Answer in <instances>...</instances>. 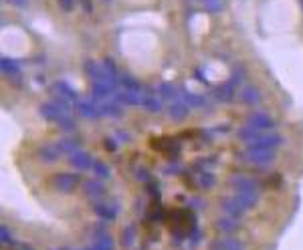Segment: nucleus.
Returning a JSON list of instances; mask_svg holds the SVG:
<instances>
[{
	"instance_id": "7",
	"label": "nucleus",
	"mask_w": 303,
	"mask_h": 250,
	"mask_svg": "<svg viewBox=\"0 0 303 250\" xmlns=\"http://www.w3.org/2000/svg\"><path fill=\"white\" fill-rule=\"evenodd\" d=\"M81 188H83V192H85V196H87L89 200H93V202L103 200L105 188H103V184H101L99 180H83Z\"/></svg>"
},
{
	"instance_id": "15",
	"label": "nucleus",
	"mask_w": 303,
	"mask_h": 250,
	"mask_svg": "<svg viewBox=\"0 0 303 250\" xmlns=\"http://www.w3.org/2000/svg\"><path fill=\"white\" fill-rule=\"evenodd\" d=\"M39 111H41V115H43L47 121H55V123H59L61 119H63V117L67 115L63 109H61L59 105H55L53 101H51V103H43Z\"/></svg>"
},
{
	"instance_id": "19",
	"label": "nucleus",
	"mask_w": 303,
	"mask_h": 250,
	"mask_svg": "<svg viewBox=\"0 0 303 250\" xmlns=\"http://www.w3.org/2000/svg\"><path fill=\"white\" fill-rule=\"evenodd\" d=\"M109 97H113V89L103 85V83H93L91 85V99L95 103L97 101H107Z\"/></svg>"
},
{
	"instance_id": "45",
	"label": "nucleus",
	"mask_w": 303,
	"mask_h": 250,
	"mask_svg": "<svg viewBox=\"0 0 303 250\" xmlns=\"http://www.w3.org/2000/svg\"><path fill=\"white\" fill-rule=\"evenodd\" d=\"M188 206H192V208H204V200L192 198V200H188Z\"/></svg>"
},
{
	"instance_id": "40",
	"label": "nucleus",
	"mask_w": 303,
	"mask_h": 250,
	"mask_svg": "<svg viewBox=\"0 0 303 250\" xmlns=\"http://www.w3.org/2000/svg\"><path fill=\"white\" fill-rule=\"evenodd\" d=\"M136 178L140 180V182H144V184H150L152 182V176H150V172L146 170V168H136Z\"/></svg>"
},
{
	"instance_id": "39",
	"label": "nucleus",
	"mask_w": 303,
	"mask_h": 250,
	"mask_svg": "<svg viewBox=\"0 0 303 250\" xmlns=\"http://www.w3.org/2000/svg\"><path fill=\"white\" fill-rule=\"evenodd\" d=\"M53 103L59 105L65 113H69V105H71V101H69L67 97H63V95H55V97H53Z\"/></svg>"
},
{
	"instance_id": "26",
	"label": "nucleus",
	"mask_w": 303,
	"mask_h": 250,
	"mask_svg": "<svg viewBox=\"0 0 303 250\" xmlns=\"http://www.w3.org/2000/svg\"><path fill=\"white\" fill-rule=\"evenodd\" d=\"M198 188H202V190H208V188H212L217 184V176L212 172H198L196 174V182H194Z\"/></svg>"
},
{
	"instance_id": "32",
	"label": "nucleus",
	"mask_w": 303,
	"mask_h": 250,
	"mask_svg": "<svg viewBox=\"0 0 303 250\" xmlns=\"http://www.w3.org/2000/svg\"><path fill=\"white\" fill-rule=\"evenodd\" d=\"M134 242H136V226L130 224V226L124 228V232H121V244H124L126 248H130Z\"/></svg>"
},
{
	"instance_id": "17",
	"label": "nucleus",
	"mask_w": 303,
	"mask_h": 250,
	"mask_svg": "<svg viewBox=\"0 0 303 250\" xmlns=\"http://www.w3.org/2000/svg\"><path fill=\"white\" fill-rule=\"evenodd\" d=\"M261 129H257V127H253V125H249V123H245L242 127H238L236 129V137L240 139V141H245V143H253L255 139H259L261 137Z\"/></svg>"
},
{
	"instance_id": "43",
	"label": "nucleus",
	"mask_w": 303,
	"mask_h": 250,
	"mask_svg": "<svg viewBox=\"0 0 303 250\" xmlns=\"http://www.w3.org/2000/svg\"><path fill=\"white\" fill-rule=\"evenodd\" d=\"M103 145H105L107 151H115V149H117V143H115V139H111V137L103 139Z\"/></svg>"
},
{
	"instance_id": "9",
	"label": "nucleus",
	"mask_w": 303,
	"mask_h": 250,
	"mask_svg": "<svg viewBox=\"0 0 303 250\" xmlns=\"http://www.w3.org/2000/svg\"><path fill=\"white\" fill-rule=\"evenodd\" d=\"M247 123L253 125V127H257V129H261V131H269V129L275 127V121H273V117L267 115V113H251L247 117Z\"/></svg>"
},
{
	"instance_id": "2",
	"label": "nucleus",
	"mask_w": 303,
	"mask_h": 250,
	"mask_svg": "<svg viewBox=\"0 0 303 250\" xmlns=\"http://www.w3.org/2000/svg\"><path fill=\"white\" fill-rule=\"evenodd\" d=\"M79 176L77 174H71V172H61V174H57L55 178H53V186L57 188L59 192H65V194H69V192H73L75 188L79 186Z\"/></svg>"
},
{
	"instance_id": "8",
	"label": "nucleus",
	"mask_w": 303,
	"mask_h": 250,
	"mask_svg": "<svg viewBox=\"0 0 303 250\" xmlns=\"http://www.w3.org/2000/svg\"><path fill=\"white\" fill-rule=\"evenodd\" d=\"M190 113V105L184 101V99H174L168 103V115L174 119V121H182L186 119Z\"/></svg>"
},
{
	"instance_id": "4",
	"label": "nucleus",
	"mask_w": 303,
	"mask_h": 250,
	"mask_svg": "<svg viewBox=\"0 0 303 250\" xmlns=\"http://www.w3.org/2000/svg\"><path fill=\"white\" fill-rule=\"evenodd\" d=\"M93 212L101 218L105 222H111L117 218V212H119V204L117 202H105V200H99V202H93Z\"/></svg>"
},
{
	"instance_id": "10",
	"label": "nucleus",
	"mask_w": 303,
	"mask_h": 250,
	"mask_svg": "<svg viewBox=\"0 0 303 250\" xmlns=\"http://www.w3.org/2000/svg\"><path fill=\"white\" fill-rule=\"evenodd\" d=\"M69 162H71V166H73L75 170L83 172V170H89L91 166H93V162H95V160H91V155H89L87 151L77 149V151H73V153L69 155Z\"/></svg>"
},
{
	"instance_id": "44",
	"label": "nucleus",
	"mask_w": 303,
	"mask_h": 250,
	"mask_svg": "<svg viewBox=\"0 0 303 250\" xmlns=\"http://www.w3.org/2000/svg\"><path fill=\"white\" fill-rule=\"evenodd\" d=\"M180 170H182V168H180L178 164H170V166L164 168V174H178Z\"/></svg>"
},
{
	"instance_id": "42",
	"label": "nucleus",
	"mask_w": 303,
	"mask_h": 250,
	"mask_svg": "<svg viewBox=\"0 0 303 250\" xmlns=\"http://www.w3.org/2000/svg\"><path fill=\"white\" fill-rule=\"evenodd\" d=\"M115 139L121 141V143H128L132 137H130V133H126L124 129H117V131H115Z\"/></svg>"
},
{
	"instance_id": "27",
	"label": "nucleus",
	"mask_w": 303,
	"mask_h": 250,
	"mask_svg": "<svg viewBox=\"0 0 303 250\" xmlns=\"http://www.w3.org/2000/svg\"><path fill=\"white\" fill-rule=\"evenodd\" d=\"M0 67H2V73L8 75V77L20 75V65H18V61H14V59L2 57V61H0Z\"/></svg>"
},
{
	"instance_id": "48",
	"label": "nucleus",
	"mask_w": 303,
	"mask_h": 250,
	"mask_svg": "<svg viewBox=\"0 0 303 250\" xmlns=\"http://www.w3.org/2000/svg\"><path fill=\"white\" fill-rule=\"evenodd\" d=\"M101 2H103V4H107V6H109V4H111V2H113V0H101Z\"/></svg>"
},
{
	"instance_id": "3",
	"label": "nucleus",
	"mask_w": 303,
	"mask_h": 250,
	"mask_svg": "<svg viewBox=\"0 0 303 250\" xmlns=\"http://www.w3.org/2000/svg\"><path fill=\"white\" fill-rule=\"evenodd\" d=\"M228 186L234 192H259V182L253 176H232Z\"/></svg>"
},
{
	"instance_id": "13",
	"label": "nucleus",
	"mask_w": 303,
	"mask_h": 250,
	"mask_svg": "<svg viewBox=\"0 0 303 250\" xmlns=\"http://www.w3.org/2000/svg\"><path fill=\"white\" fill-rule=\"evenodd\" d=\"M240 101L245 103V105H259L261 103V99H263V95H261V91L255 87V85H245L242 87V91H240Z\"/></svg>"
},
{
	"instance_id": "38",
	"label": "nucleus",
	"mask_w": 303,
	"mask_h": 250,
	"mask_svg": "<svg viewBox=\"0 0 303 250\" xmlns=\"http://www.w3.org/2000/svg\"><path fill=\"white\" fill-rule=\"evenodd\" d=\"M0 240H2V246H4V248H6V246H14L12 234H10V230H8V226H6V224L0 226Z\"/></svg>"
},
{
	"instance_id": "5",
	"label": "nucleus",
	"mask_w": 303,
	"mask_h": 250,
	"mask_svg": "<svg viewBox=\"0 0 303 250\" xmlns=\"http://www.w3.org/2000/svg\"><path fill=\"white\" fill-rule=\"evenodd\" d=\"M283 143V135H279L277 131H263L259 139H255L253 143H247V145H253V147H267V149H277L279 145Z\"/></svg>"
},
{
	"instance_id": "35",
	"label": "nucleus",
	"mask_w": 303,
	"mask_h": 250,
	"mask_svg": "<svg viewBox=\"0 0 303 250\" xmlns=\"http://www.w3.org/2000/svg\"><path fill=\"white\" fill-rule=\"evenodd\" d=\"M202 6L208 12H221L225 8V0H202Z\"/></svg>"
},
{
	"instance_id": "6",
	"label": "nucleus",
	"mask_w": 303,
	"mask_h": 250,
	"mask_svg": "<svg viewBox=\"0 0 303 250\" xmlns=\"http://www.w3.org/2000/svg\"><path fill=\"white\" fill-rule=\"evenodd\" d=\"M144 93L142 91H117L113 95V101H117L119 105H144Z\"/></svg>"
},
{
	"instance_id": "24",
	"label": "nucleus",
	"mask_w": 303,
	"mask_h": 250,
	"mask_svg": "<svg viewBox=\"0 0 303 250\" xmlns=\"http://www.w3.org/2000/svg\"><path fill=\"white\" fill-rule=\"evenodd\" d=\"M158 93H160V97H162V99H166L168 103H170V101H174V99H180V89H178V87H174L172 83H160Z\"/></svg>"
},
{
	"instance_id": "16",
	"label": "nucleus",
	"mask_w": 303,
	"mask_h": 250,
	"mask_svg": "<svg viewBox=\"0 0 303 250\" xmlns=\"http://www.w3.org/2000/svg\"><path fill=\"white\" fill-rule=\"evenodd\" d=\"M53 91L57 93V95H63V97H67L71 103H79L81 99H79V95H77V91L69 85V83H65V81H57L55 85H53Z\"/></svg>"
},
{
	"instance_id": "11",
	"label": "nucleus",
	"mask_w": 303,
	"mask_h": 250,
	"mask_svg": "<svg viewBox=\"0 0 303 250\" xmlns=\"http://www.w3.org/2000/svg\"><path fill=\"white\" fill-rule=\"evenodd\" d=\"M234 87H236V85H234L232 81H227V83L215 87V91H212V95L217 97L219 103H228V101L234 99Z\"/></svg>"
},
{
	"instance_id": "12",
	"label": "nucleus",
	"mask_w": 303,
	"mask_h": 250,
	"mask_svg": "<svg viewBox=\"0 0 303 250\" xmlns=\"http://www.w3.org/2000/svg\"><path fill=\"white\" fill-rule=\"evenodd\" d=\"M39 155H41V160L45 162V164H55L61 155H63V149H61V145H59V141L57 143H49V145H43L41 149H39Z\"/></svg>"
},
{
	"instance_id": "46",
	"label": "nucleus",
	"mask_w": 303,
	"mask_h": 250,
	"mask_svg": "<svg viewBox=\"0 0 303 250\" xmlns=\"http://www.w3.org/2000/svg\"><path fill=\"white\" fill-rule=\"evenodd\" d=\"M8 2L14 4V6H18V8H24L28 4V0H8Z\"/></svg>"
},
{
	"instance_id": "30",
	"label": "nucleus",
	"mask_w": 303,
	"mask_h": 250,
	"mask_svg": "<svg viewBox=\"0 0 303 250\" xmlns=\"http://www.w3.org/2000/svg\"><path fill=\"white\" fill-rule=\"evenodd\" d=\"M91 170H93V174H95L99 180H107V178L111 176L109 166H107L105 162H99V160H95V162H93V166H91Z\"/></svg>"
},
{
	"instance_id": "36",
	"label": "nucleus",
	"mask_w": 303,
	"mask_h": 250,
	"mask_svg": "<svg viewBox=\"0 0 303 250\" xmlns=\"http://www.w3.org/2000/svg\"><path fill=\"white\" fill-rule=\"evenodd\" d=\"M57 125H59V127H61V129H63V131H67V133H71V131H75V127H77V123L73 121V117H71V115H65V117H63V119H61V121H59Z\"/></svg>"
},
{
	"instance_id": "21",
	"label": "nucleus",
	"mask_w": 303,
	"mask_h": 250,
	"mask_svg": "<svg viewBox=\"0 0 303 250\" xmlns=\"http://www.w3.org/2000/svg\"><path fill=\"white\" fill-rule=\"evenodd\" d=\"M180 97L184 99L190 107H208V99L202 95H196V93L188 91V89H180Z\"/></svg>"
},
{
	"instance_id": "50",
	"label": "nucleus",
	"mask_w": 303,
	"mask_h": 250,
	"mask_svg": "<svg viewBox=\"0 0 303 250\" xmlns=\"http://www.w3.org/2000/svg\"><path fill=\"white\" fill-rule=\"evenodd\" d=\"M299 2H301V6H303V0H299Z\"/></svg>"
},
{
	"instance_id": "33",
	"label": "nucleus",
	"mask_w": 303,
	"mask_h": 250,
	"mask_svg": "<svg viewBox=\"0 0 303 250\" xmlns=\"http://www.w3.org/2000/svg\"><path fill=\"white\" fill-rule=\"evenodd\" d=\"M59 145H61V149H63V153H69V155L79 149V141L73 139V137H63L59 141Z\"/></svg>"
},
{
	"instance_id": "49",
	"label": "nucleus",
	"mask_w": 303,
	"mask_h": 250,
	"mask_svg": "<svg viewBox=\"0 0 303 250\" xmlns=\"http://www.w3.org/2000/svg\"><path fill=\"white\" fill-rule=\"evenodd\" d=\"M18 250H30V248H28V246H24V244H22V246H20V248H18Z\"/></svg>"
},
{
	"instance_id": "22",
	"label": "nucleus",
	"mask_w": 303,
	"mask_h": 250,
	"mask_svg": "<svg viewBox=\"0 0 303 250\" xmlns=\"http://www.w3.org/2000/svg\"><path fill=\"white\" fill-rule=\"evenodd\" d=\"M210 250H245V246H242L240 240H236V238H232V236H227V238L217 240L215 244H212Z\"/></svg>"
},
{
	"instance_id": "37",
	"label": "nucleus",
	"mask_w": 303,
	"mask_h": 250,
	"mask_svg": "<svg viewBox=\"0 0 303 250\" xmlns=\"http://www.w3.org/2000/svg\"><path fill=\"white\" fill-rule=\"evenodd\" d=\"M101 65L105 67V71L111 75V77H115V79H119V73H117V65H115V61L111 59V57H105L103 61H101Z\"/></svg>"
},
{
	"instance_id": "29",
	"label": "nucleus",
	"mask_w": 303,
	"mask_h": 250,
	"mask_svg": "<svg viewBox=\"0 0 303 250\" xmlns=\"http://www.w3.org/2000/svg\"><path fill=\"white\" fill-rule=\"evenodd\" d=\"M91 246H93L95 250H115V244H113V238L109 236V232L99 236V238H93V244Z\"/></svg>"
},
{
	"instance_id": "23",
	"label": "nucleus",
	"mask_w": 303,
	"mask_h": 250,
	"mask_svg": "<svg viewBox=\"0 0 303 250\" xmlns=\"http://www.w3.org/2000/svg\"><path fill=\"white\" fill-rule=\"evenodd\" d=\"M238 218H234V216H225V218H219L217 220V228L221 230V232H225V234H232V232H236L238 230Z\"/></svg>"
},
{
	"instance_id": "47",
	"label": "nucleus",
	"mask_w": 303,
	"mask_h": 250,
	"mask_svg": "<svg viewBox=\"0 0 303 250\" xmlns=\"http://www.w3.org/2000/svg\"><path fill=\"white\" fill-rule=\"evenodd\" d=\"M81 2H83V8H85L87 12L93 10V4H91V0H81Z\"/></svg>"
},
{
	"instance_id": "1",
	"label": "nucleus",
	"mask_w": 303,
	"mask_h": 250,
	"mask_svg": "<svg viewBox=\"0 0 303 250\" xmlns=\"http://www.w3.org/2000/svg\"><path fill=\"white\" fill-rule=\"evenodd\" d=\"M242 158H245L249 164H253V166H259V168H269V166H271V162L275 160V149L247 145V147H245V151H242Z\"/></svg>"
},
{
	"instance_id": "18",
	"label": "nucleus",
	"mask_w": 303,
	"mask_h": 250,
	"mask_svg": "<svg viewBox=\"0 0 303 250\" xmlns=\"http://www.w3.org/2000/svg\"><path fill=\"white\" fill-rule=\"evenodd\" d=\"M223 212H225L227 216H234V218H240L242 214H245V208H242V206L236 202V198L230 194V196H227V198L223 200Z\"/></svg>"
},
{
	"instance_id": "31",
	"label": "nucleus",
	"mask_w": 303,
	"mask_h": 250,
	"mask_svg": "<svg viewBox=\"0 0 303 250\" xmlns=\"http://www.w3.org/2000/svg\"><path fill=\"white\" fill-rule=\"evenodd\" d=\"M144 107L152 113L162 111V97H154V95H146L144 97Z\"/></svg>"
},
{
	"instance_id": "20",
	"label": "nucleus",
	"mask_w": 303,
	"mask_h": 250,
	"mask_svg": "<svg viewBox=\"0 0 303 250\" xmlns=\"http://www.w3.org/2000/svg\"><path fill=\"white\" fill-rule=\"evenodd\" d=\"M232 196L245 210H251L259 204V192H234Z\"/></svg>"
},
{
	"instance_id": "41",
	"label": "nucleus",
	"mask_w": 303,
	"mask_h": 250,
	"mask_svg": "<svg viewBox=\"0 0 303 250\" xmlns=\"http://www.w3.org/2000/svg\"><path fill=\"white\" fill-rule=\"evenodd\" d=\"M57 2H59V6L63 8L65 12H69V10L75 8V0H57Z\"/></svg>"
},
{
	"instance_id": "25",
	"label": "nucleus",
	"mask_w": 303,
	"mask_h": 250,
	"mask_svg": "<svg viewBox=\"0 0 303 250\" xmlns=\"http://www.w3.org/2000/svg\"><path fill=\"white\" fill-rule=\"evenodd\" d=\"M99 113H101V117H119L121 115V107H119L117 101L107 99V101H103L99 105Z\"/></svg>"
},
{
	"instance_id": "14",
	"label": "nucleus",
	"mask_w": 303,
	"mask_h": 250,
	"mask_svg": "<svg viewBox=\"0 0 303 250\" xmlns=\"http://www.w3.org/2000/svg\"><path fill=\"white\" fill-rule=\"evenodd\" d=\"M77 109H79V115L85 117V119H99V117H101V113H99V105H97L93 99L79 101V103H77Z\"/></svg>"
},
{
	"instance_id": "28",
	"label": "nucleus",
	"mask_w": 303,
	"mask_h": 250,
	"mask_svg": "<svg viewBox=\"0 0 303 250\" xmlns=\"http://www.w3.org/2000/svg\"><path fill=\"white\" fill-rule=\"evenodd\" d=\"M117 83L124 87V89H128V91H142V83L138 79H134L132 75H128V73H121L119 79H117Z\"/></svg>"
},
{
	"instance_id": "34",
	"label": "nucleus",
	"mask_w": 303,
	"mask_h": 250,
	"mask_svg": "<svg viewBox=\"0 0 303 250\" xmlns=\"http://www.w3.org/2000/svg\"><path fill=\"white\" fill-rule=\"evenodd\" d=\"M212 162H217V158H202V160H196L194 166H192V172H206V168H212L215 164Z\"/></svg>"
}]
</instances>
